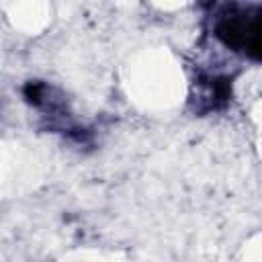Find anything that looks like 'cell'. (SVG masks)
<instances>
[{"label":"cell","mask_w":262,"mask_h":262,"mask_svg":"<svg viewBox=\"0 0 262 262\" xmlns=\"http://www.w3.org/2000/svg\"><path fill=\"white\" fill-rule=\"evenodd\" d=\"M215 37L235 51H244L252 59H260L262 43H260V16L258 12H239L229 10L221 14L215 25Z\"/></svg>","instance_id":"cell-1"},{"label":"cell","mask_w":262,"mask_h":262,"mask_svg":"<svg viewBox=\"0 0 262 262\" xmlns=\"http://www.w3.org/2000/svg\"><path fill=\"white\" fill-rule=\"evenodd\" d=\"M196 84L203 86L201 94H199V102H203L201 111H215L227 104V100L231 98V84L227 78L221 76H207L201 78Z\"/></svg>","instance_id":"cell-2"}]
</instances>
